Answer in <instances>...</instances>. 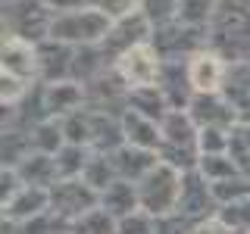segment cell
<instances>
[{
    "label": "cell",
    "mask_w": 250,
    "mask_h": 234,
    "mask_svg": "<svg viewBox=\"0 0 250 234\" xmlns=\"http://www.w3.org/2000/svg\"><path fill=\"white\" fill-rule=\"evenodd\" d=\"M160 128H163L160 162H166L178 172H194L200 162V128L191 119V113L188 109H172Z\"/></svg>",
    "instance_id": "obj_1"
},
{
    "label": "cell",
    "mask_w": 250,
    "mask_h": 234,
    "mask_svg": "<svg viewBox=\"0 0 250 234\" xmlns=\"http://www.w3.org/2000/svg\"><path fill=\"white\" fill-rule=\"evenodd\" d=\"M113 19L104 10H75V13H57L50 25V38L69 47H97L106 41Z\"/></svg>",
    "instance_id": "obj_2"
},
{
    "label": "cell",
    "mask_w": 250,
    "mask_h": 234,
    "mask_svg": "<svg viewBox=\"0 0 250 234\" xmlns=\"http://www.w3.org/2000/svg\"><path fill=\"white\" fill-rule=\"evenodd\" d=\"M53 16L57 13L44 0H6L3 3V38L41 44L50 38Z\"/></svg>",
    "instance_id": "obj_3"
},
{
    "label": "cell",
    "mask_w": 250,
    "mask_h": 234,
    "mask_svg": "<svg viewBox=\"0 0 250 234\" xmlns=\"http://www.w3.org/2000/svg\"><path fill=\"white\" fill-rule=\"evenodd\" d=\"M182 178L185 172L166 166V162H156L138 181V197H141V213L160 218L178 209V197H182Z\"/></svg>",
    "instance_id": "obj_4"
},
{
    "label": "cell",
    "mask_w": 250,
    "mask_h": 234,
    "mask_svg": "<svg viewBox=\"0 0 250 234\" xmlns=\"http://www.w3.org/2000/svg\"><path fill=\"white\" fill-rule=\"evenodd\" d=\"M116 75L125 81V88H144V84H156L163 72V53L156 50L153 41L135 44L131 50H125L119 59L113 62Z\"/></svg>",
    "instance_id": "obj_5"
},
{
    "label": "cell",
    "mask_w": 250,
    "mask_h": 234,
    "mask_svg": "<svg viewBox=\"0 0 250 234\" xmlns=\"http://www.w3.org/2000/svg\"><path fill=\"white\" fill-rule=\"evenodd\" d=\"M97 206H100V194L91 184H84L82 178H62L50 187V213L60 215L66 225L78 222Z\"/></svg>",
    "instance_id": "obj_6"
},
{
    "label": "cell",
    "mask_w": 250,
    "mask_h": 234,
    "mask_svg": "<svg viewBox=\"0 0 250 234\" xmlns=\"http://www.w3.org/2000/svg\"><path fill=\"white\" fill-rule=\"evenodd\" d=\"M175 213H182L185 218H191L194 225L216 218L219 200H216V194H213V184H209L197 169L185 172V178H182V197H178V209H175Z\"/></svg>",
    "instance_id": "obj_7"
},
{
    "label": "cell",
    "mask_w": 250,
    "mask_h": 234,
    "mask_svg": "<svg viewBox=\"0 0 250 234\" xmlns=\"http://www.w3.org/2000/svg\"><path fill=\"white\" fill-rule=\"evenodd\" d=\"M150 38H153V25L147 22L144 13H135V16H125V19L113 22V28H109L106 41L100 44V50H104V57L109 59V66H113L125 50H131L135 44L150 41Z\"/></svg>",
    "instance_id": "obj_8"
},
{
    "label": "cell",
    "mask_w": 250,
    "mask_h": 234,
    "mask_svg": "<svg viewBox=\"0 0 250 234\" xmlns=\"http://www.w3.org/2000/svg\"><path fill=\"white\" fill-rule=\"evenodd\" d=\"M41 97H44V113L47 119H66V116L78 113L88 106V91L82 81L66 78V81H41Z\"/></svg>",
    "instance_id": "obj_9"
},
{
    "label": "cell",
    "mask_w": 250,
    "mask_h": 234,
    "mask_svg": "<svg viewBox=\"0 0 250 234\" xmlns=\"http://www.w3.org/2000/svg\"><path fill=\"white\" fill-rule=\"evenodd\" d=\"M0 206H3V222H13L16 228H19V225H25V222L44 215L47 209H50V191H47V187H35V184H22L19 191L6 203H0Z\"/></svg>",
    "instance_id": "obj_10"
},
{
    "label": "cell",
    "mask_w": 250,
    "mask_h": 234,
    "mask_svg": "<svg viewBox=\"0 0 250 234\" xmlns=\"http://www.w3.org/2000/svg\"><path fill=\"white\" fill-rule=\"evenodd\" d=\"M72 62H75V47L47 38L38 44V81L50 84L72 78Z\"/></svg>",
    "instance_id": "obj_11"
},
{
    "label": "cell",
    "mask_w": 250,
    "mask_h": 234,
    "mask_svg": "<svg viewBox=\"0 0 250 234\" xmlns=\"http://www.w3.org/2000/svg\"><path fill=\"white\" fill-rule=\"evenodd\" d=\"M188 113L197 122V128H229L231 131L234 125H241L238 116H234V109L229 106V100L219 91L216 94H194Z\"/></svg>",
    "instance_id": "obj_12"
},
{
    "label": "cell",
    "mask_w": 250,
    "mask_h": 234,
    "mask_svg": "<svg viewBox=\"0 0 250 234\" xmlns=\"http://www.w3.org/2000/svg\"><path fill=\"white\" fill-rule=\"evenodd\" d=\"M225 72H229V62L207 47L188 57V75H191V84L197 94H216L225 81Z\"/></svg>",
    "instance_id": "obj_13"
},
{
    "label": "cell",
    "mask_w": 250,
    "mask_h": 234,
    "mask_svg": "<svg viewBox=\"0 0 250 234\" xmlns=\"http://www.w3.org/2000/svg\"><path fill=\"white\" fill-rule=\"evenodd\" d=\"M0 72L25 78V81H38V44L19 41V38H3Z\"/></svg>",
    "instance_id": "obj_14"
},
{
    "label": "cell",
    "mask_w": 250,
    "mask_h": 234,
    "mask_svg": "<svg viewBox=\"0 0 250 234\" xmlns=\"http://www.w3.org/2000/svg\"><path fill=\"white\" fill-rule=\"evenodd\" d=\"M156 84L163 88L172 109H188L194 94H197L191 84V75H188V59H163V72Z\"/></svg>",
    "instance_id": "obj_15"
},
{
    "label": "cell",
    "mask_w": 250,
    "mask_h": 234,
    "mask_svg": "<svg viewBox=\"0 0 250 234\" xmlns=\"http://www.w3.org/2000/svg\"><path fill=\"white\" fill-rule=\"evenodd\" d=\"M219 94L229 100L241 125L250 122V62H229V72H225Z\"/></svg>",
    "instance_id": "obj_16"
},
{
    "label": "cell",
    "mask_w": 250,
    "mask_h": 234,
    "mask_svg": "<svg viewBox=\"0 0 250 234\" xmlns=\"http://www.w3.org/2000/svg\"><path fill=\"white\" fill-rule=\"evenodd\" d=\"M91 109V106H88ZM125 144L122 131V113L91 109V150L94 153H116Z\"/></svg>",
    "instance_id": "obj_17"
},
{
    "label": "cell",
    "mask_w": 250,
    "mask_h": 234,
    "mask_svg": "<svg viewBox=\"0 0 250 234\" xmlns=\"http://www.w3.org/2000/svg\"><path fill=\"white\" fill-rule=\"evenodd\" d=\"M122 131H125V144L141 147V150H156V153H160V144H163L160 122L147 119V116L135 113V109H125V113H122Z\"/></svg>",
    "instance_id": "obj_18"
},
{
    "label": "cell",
    "mask_w": 250,
    "mask_h": 234,
    "mask_svg": "<svg viewBox=\"0 0 250 234\" xmlns=\"http://www.w3.org/2000/svg\"><path fill=\"white\" fill-rule=\"evenodd\" d=\"M113 162H116V172L125 181H141V178L150 172L156 162H160V153L156 150H141V147H131V144H122L119 150L113 153Z\"/></svg>",
    "instance_id": "obj_19"
},
{
    "label": "cell",
    "mask_w": 250,
    "mask_h": 234,
    "mask_svg": "<svg viewBox=\"0 0 250 234\" xmlns=\"http://www.w3.org/2000/svg\"><path fill=\"white\" fill-rule=\"evenodd\" d=\"M100 206L106 209L113 218H128L141 213V197H138V184L135 181H125V178H119L116 184H109L104 194H100Z\"/></svg>",
    "instance_id": "obj_20"
},
{
    "label": "cell",
    "mask_w": 250,
    "mask_h": 234,
    "mask_svg": "<svg viewBox=\"0 0 250 234\" xmlns=\"http://www.w3.org/2000/svg\"><path fill=\"white\" fill-rule=\"evenodd\" d=\"M125 109H135V113L147 116V119L160 122L172 113V103L166 100L160 84H144V88H131L128 91V100H125Z\"/></svg>",
    "instance_id": "obj_21"
},
{
    "label": "cell",
    "mask_w": 250,
    "mask_h": 234,
    "mask_svg": "<svg viewBox=\"0 0 250 234\" xmlns=\"http://www.w3.org/2000/svg\"><path fill=\"white\" fill-rule=\"evenodd\" d=\"M16 172H19L22 184L47 187V191H50V187L60 181V175H57V159H53V156H47V153H35V150H31L25 159L16 166Z\"/></svg>",
    "instance_id": "obj_22"
},
{
    "label": "cell",
    "mask_w": 250,
    "mask_h": 234,
    "mask_svg": "<svg viewBox=\"0 0 250 234\" xmlns=\"http://www.w3.org/2000/svg\"><path fill=\"white\" fill-rule=\"evenodd\" d=\"M82 181L91 184L97 194H104L109 184L119 181V172H116V162H113V153H94L91 150V159L82 172Z\"/></svg>",
    "instance_id": "obj_23"
},
{
    "label": "cell",
    "mask_w": 250,
    "mask_h": 234,
    "mask_svg": "<svg viewBox=\"0 0 250 234\" xmlns=\"http://www.w3.org/2000/svg\"><path fill=\"white\" fill-rule=\"evenodd\" d=\"M28 137H31V150H35V153L57 156L62 147H66V135H62V122L60 119L38 122L35 128H28Z\"/></svg>",
    "instance_id": "obj_24"
},
{
    "label": "cell",
    "mask_w": 250,
    "mask_h": 234,
    "mask_svg": "<svg viewBox=\"0 0 250 234\" xmlns=\"http://www.w3.org/2000/svg\"><path fill=\"white\" fill-rule=\"evenodd\" d=\"M53 159H57L60 181H62V178H82V172H84V166H88V159H91V147L66 144L57 156H53Z\"/></svg>",
    "instance_id": "obj_25"
},
{
    "label": "cell",
    "mask_w": 250,
    "mask_h": 234,
    "mask_svg": "<svg viewBox=\"0 0 250 234\" xmlns=\"http://www.w3.org/2000/svg\"><path fill=\"white\" fill-rule=\"evenodd\" d=\"M197 172L207 178L209 184H219V181H229V178L241 175V169L234 166V159H231L229 153H209V156H200Z\"/></svg>",
    "instance_id": "obj_26"
},
{
    "label": "cell",
    "mask_w": 250,
    "mask_h": 234,
    "mask_svg": "<svg viewBox=\"0 0 250 234\" xmlns=\"http://www.w3.org/2000/svg\"><path fill=\"white\" fill-rule=\"evenodd\" d=\"M69 231L72 234H116L119 231V218H113L104 206H97L88 215H82L78 222L69 225Z\"/></svg>",
    "instance_id": "obj_27"
},
{
    "label": "cell",
    "mask_w": 250,
    "mask_h": 234,
    "mask_svg": "<svg viewBox=\"0 0 250 234\" xmlns=\"http://www.w3.org/2000/svg\"><path fill=\"white\" fill-rule=\"evenodd\" d=\"M216 3L219 0H178V16L175 22L182 25H194V28H203L216 13Z\"/></svg>",
    "instance_id": "obj_28"
},
{
    "label": "cell",
    "mask_w": 250,
    "mask_h": 234,
    "mask_svg": "<svg viewBox=\"0 0 250 234\" xmlns=\"http://www.w3.org/2000/svg\"><path fill=\"white\" fill-rule=\"evenodd\" d=\"M216 218L231 234L234 231H250V194H247V197H241V200H231V203H225V206H219Z\"/></svg>",
    "instance_id": "obj_29"
},
{
    "label": "cell",
    "mask_w": 250,
    "mask_h": 234,
    "mask_svg": "<svg viewBox=\"0 0 250 234\" xmlns=\"http://www.w3.org/2000/svg\"><path fill=\"white\" fill-rule=\"evenodd\" d=\"M62 122V135H66V144H78V147H91V109H78V113L66 116Z\"/></svg>",
    "instance_id": "obj_30"
},
{
    "label": "cell",
    "mask_w": 250,
    "mask_h": 234,
    "mask_svg": "<svg viewBox=\"0 0 250 234\" xmlns=\"http://www.w3.org/2000/svg\"><path fill=\"white\" fill-rule=\"evenodd\" d=\"M229 156L234 159V166L241 169V175H247V178H250V122L234 125V128H231Z\"/></svg>",
    "instance_id": "obj_31"
},
{
    "label": "cell",
    "mask_w": 250,
    "mask_h": 234,
    "mask_svg": "<svg viewBox=\"0 0 250 234\" xmlns=\"http://www.w3.org/2000/svg\"><path fill=\"white\" fill-rule=\"evenodd\" d=\"M38 81H25V78H16V75H6L0 72V100H3V106H19L22 100L31 94Z\"/></svg>",
    "instance_id": "obj_32"
},
{
    "label": "cell",
    "mask_w": 250,
    "mask_h": 234,
    "mask_svg": "<svg viewBox=\"0 0 250 234\" xmlns=\"http://www.w3.org/2000/svg\"><path fill=\"white\" fill-rule=\"evenodd\" d=\"M141 13L147 16V22H150L153 28L169 25L178 16V0H144V3H141Z\"/></svg>",
    "instance_id": "obj_33"
},
{
    "label": "cell",
    "mask_w": 250,
    "mask_h": 234,
    "mask_svg": "<svg viewBox=\"0 0 250 234\" xmlns=\"http://www.w3.org/2000/svg\"><path fill=\"white\" fill-rule=\"evenodd\" d=\"M229 144H231L229 128H200V156L229 153Z\"/></svg>",
    "instance_id": "obj_34"
},
{
    "label": "cell",
    "mask_w": 250,
    "mask_h": 234,
    "mask_svg": "<svg viewBox=\"0 0 250 234\" xmlns=\"http://www.w3.org/2000/svg\"><path fill=\"white\" fill-rule=\"evenodd\" d=\"M197 225L191 218H185L182 213H169V215H160L153 218V231L156 234H191Z\"/></svg>",
    "instance_id": "obj_35"
},
{
    "label": "cell",
    "mask_w": 250,
    "mask_h": 234,
    "mask_svg": "<svg viewBox=\"0 0 250 234\" xmlns=\"http://www.w3.org/2000/svg\"><path fill=\"white\" fill-rule=\"evenodd\" d=\"M141 3L144 0H97V10H104L109 19H125V16L141 13Z\"/></svg>",
    "instance_id": "obj_36"
},
{
    "label": "cell",
    "mask_w": 250,
    "mask_h": 234,
    "mask_svg": "<svg viewBox=\"0 0 250 234\" xmlns=\"http://www.w3.org/2000/svg\"><path fill=\"white\" fill-rule=\"evenodd\" d=\"M116 234H156V231H153V215L135 213V215L122 218V222H119V231H116Z\"/></svg>",
    "instance_id": "obj_37"
},
{
    "label": "cell",
    "mask_w": 250,
    "mask_h": 234,
    "mask_svg": "<svg viewBox=\"0 0 250 234\" xmlns=\"http://www.w3.org/2000/svg\"><path fill=\"white\" fill-rule=\"evenodd\" d=\"M19 187H22L19 172L10 169V166H3V172H0V203H6L16 191H19Z\"/></svg>",
    "instance_id": "obj_38"
},
{
    "label": "cell",
    "mask_w": 250,
    "mask_h": 234,
    "mask_svg": "<svg viewBox=\"0 0 250 234\" xmlns=\"http://www.w3.org/2000/svg\"><path fill=\"white\" fill-rule=\"evenodd\" d=\"M53 13H75V10H94L97 0H44Z\"/></svg>",
    "instance_id": "obj_39"
},
{
    "label": "cell",
    "mask_w": 250,
    "mask_h": 234,
    "mask_svg": "<svg viewBox=\"0 0 250 234\" xmlns=\"http://www.w3.org/2000/svg\"><path fill=\"white\" fill-rule=\"evenodd\" d=\"M191 234H231V231L225 228V225L219 222V218H209V222H200Z\"/></svg>",
    "instance_id": "obj_40"
},
{
    "label": "cell",
    "mask_w": 250,
    "mask_h": 234,
    "mask_svg": "<svg viewBox=\"0 0 250 234\" xmlns=\"http://www.w3.org/2000/svg\"><path fill=\"white\" fill-rule=\"evenodd\" d=\"M234 234H250V231H234Z\"/></svg>",
    "instance_id": "obj_41"
},
{
    "label": "cell",
    "mask_w": 250,
    "mask_h": 234,
    "mask_svg": "<svg viewBox=\"0 0 250 234\" xmlns=\"http://www.w3.org/2000/svg\"><path fill=\"white\" fill-rule=\"evenodd\" d=\"M62 234H72V231H62Z\"/></svg>",
    "instance_id": "obj_42"
}]
</instances>
